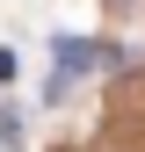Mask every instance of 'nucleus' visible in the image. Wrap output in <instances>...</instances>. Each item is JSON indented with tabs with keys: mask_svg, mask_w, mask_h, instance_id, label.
Returning a JSON list of instances; mask_svg holds the SVG:
<instances>
[{
	"mask_svg": "<svg viewBox=\"0 0 145 152\" xmlns=\"http://www.w3.org/2000/svg\"><path fill=\"white\" fill-rule=\"evenodd\" d=\"M109 58H116V51H102V44H80V36H58V80L72 87V72H87V65H109Z\"/></svg>",
	"mask_w": 145,
	"mask_h": 152,
	"instance_id": "f257e3e1",
	"label": "nucleus"
}]
</instances>
